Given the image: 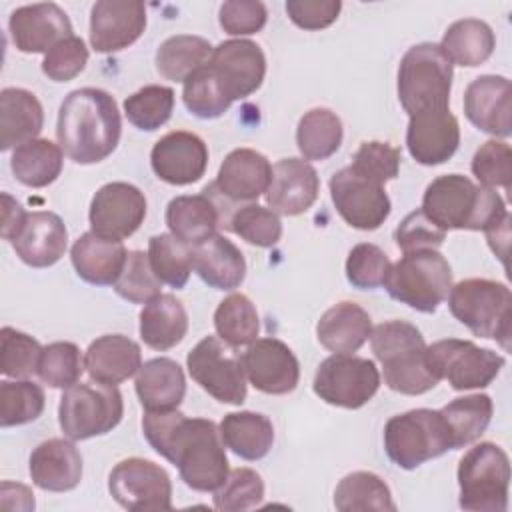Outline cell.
Returning a JSON list of instances; mask_svg holds the SVG:
<instances>
[{"label":"cell","mask_w":512,"mask_h":512,"mask_svg":"<svg viewBox=\"0 0 512 512\" xmlns=\"http://www.w3.org/2000/svg\"><path fill=\"white\" fill-rule=\"evenodd\" d=\"M126 256L128 252L122 240L104 238L94 232L82 234L70 250L76 274L94 286H114L124 268Z\"/></svg>","instance_id":"cell-29"},{"label":"cell","mask_w":512,"mask_h":512,"mask_svg":"<svg viewBox=\"0 0 512 512\" xmlns=\"http://www.w3.org/2000/svg\"><path fill=\"white\" fill-rule=\"evenodd\" d=\"M510 222H512V218H510V214H508L502 222H498V224H494V226H490V228L484 230L486 240H488V246H490L492 252L502 260L504 266H506L508 244H510Z\"/></svg>","instance_id":"cell-61"},{"label":"cell","mask_w":512,"mask_h":512,"mask_svg":"<svg viewBox=\"0 0 512 512\" xmlns=\"http://www.w3.org/2000/svg\"><path fill=\"white\" fill-rule=\"evenodd\" d=\"M342 120L328 108L308 110L296 128V144L304 160H326L342 144Z\"/></svg>","instance_id":"cell-40"},{"label":"cell","mask_w":512,"mask_h":512,"mask_svg":"<svg viewBox=\"0 0 512 512\" xmlns=\"http://www.w3.org/2000/svg\"><path fill=\"white\" fill-rule=\"evenodd\" d=\"M334 506L340 512L396 510L388 484L374 472L358 470L346 474L334 490Z\"/></svg>","instance_id":"cell-41"},{"label":"cell","mask_w":512,"mask_h":512,"mask_svg":"<svg viewBox=\"0 0 512 512\" xmlns=\"http://www.w3.org/2000/svg\"><path fill=\"white\" fill-rule=\"evenodd\" d=\"M496 46V38L492 28L478 18L456 20L448 26L442 36L440 48L448 56V60L458 66L476 68L484 64Z\"/></svg>","instance_id":"cell-37"},{"label":"cell","mask_w":512,"mask_h":512,"mask_svg":"<svg viewBox=\"0 0 512 512\" xmlns=\"http://www.w3.org/2000/svg\"><path fill=\"white\" fill-rule=\"evenodd\" d=\"M174 110V90L162 84H148L124 100V114L138 130H158Z\"/></svg>","instance_id":"cell-46"},{"label":"cell","mask_w":512,"mask_h":512,"mask_svg":"<svg viewBox=\"0 0 512 512\" xmlns=\"http://www.w3.org/2000/svg\"><path fill=\"white\" fill-rule=\"evenodd\" d=\"M458 504L472 512H506L510 486L508 454L494 442L472 446L458 462Z\"/></svg>","instance_id":"cell-9"},{"label":"cell","mask_w":512,"mask_h":512,"mask_svg":"<svg viewBox=\"0 0 512 512\" xmlns=\"http://www.w3.org/2000/svg\"><path fill=\"white\" fill-rule=\"evenodd\" d=\"M452 62L440 44L422 42L406 50L398 66V100L408 116L428 108H448Z\"/></svg>","instance_id":"cell-6"},{"label":"cell","mask_w":512,"mask_h":512,"mask_svg":"<svg viewBox=\"0 0 512 512\" xmlns=\"http://www.w3.org/2000/svg\"><path fill=\"white\" fill-rule=\"evenodd\" d=\"M134 388L144 410H176L186 394V378L176 360L160 356L140 366Z\"/></svg>","instance_id":"cell-33"},{"label":"cell","mask_w":512,"mask_h":512,"mask_svg":"<svg viewBox=\"0 0 512 512\" xmlns=\"http://www.w3.org/2000/svg\"><path fill=\"white\" fill-rule=\"evenodd\" d=\"M112 498L126 510H170L172 482L168 472L144 458H126L118 462L108 476Z\"/></svg>","instance_id":"cell-14"},{"label":"cell","mask_w":512,"mask_h":512,"mask_svg":"<svg viewBox=\"0 0 512 512\" xmlns=\"http://www.w3.org/2000/svg\"><path fill=\"white\" fill-rule=\"evenodd\" d=\"M62 148L48 138H34L14 148L10 170L14 178L30 188L52 184L62 172Z\"/></svg>","instance_id":"cell-38"},{"label":"cell","mask_w":512,"mask_h":512,"mask_svg":"<svg viewBox=\"0 0 512 512\" xmlns=\"http://www.w3.org/2000/svg\"><path fill=\"white\" fill-rule=\"evenodd\" d=\"M42 346L36 338L16 328L0 330V372L8 378H30L38 372Z\"/></svg>","instance_id":"cell-50"},{"label":"cell","mask_w":512,"mask_h":512,"mask_svg":"<svg viewBox=\"0 0 512 512\" xmlns=\"http://www.w3.org/2000/svg\"><path fill=\"white\" fill-rule=\"evenodd\" d=\"M212 50V44L202 36H170L156 50V70L166 80L186 82L188 76L208 64Z\"/></svg>","instance_id":"cell-39"},{"label":"cell","mask_w":512,"mask_h":512,"mask_svg":"<svg viewBox=\"0 0 512 512\" xmlns=\"http://www.w3.org/2000/svg\"><path fill=\"white\" fill-rule=\"evenodd\" d=\"M192 380L222 404L240 406L246 400L242 356L220 336L202 338L186 356Z\"/></svg>","instance_id":"cell-11"},{"label":"cell","mask_w":512,"mask_h":512,"mask_svg":"<svg viewBox=\"0 0 512 512\" xmlns=\"http://www.w3.org/2000/svg\"><path fill=\"white\" fill-rule=\"evenodd\" d=\"M216 334L230 346L252 344L260 332V318L252 300L240 292L226 296L214 312Z\"/></svg>","instance_id":"cell-43"},{"label":"cell","mask_w":512,"mask_h":512,"mask_svg":"<svg viewBox=\"0 0 512 512\" xmlns=\"http://www.w3.org/2000/svg\"><path fill=\"white\" fill-rule=\"evenodd\" d=\"M472 174L484 188H504L512 186V150L502 140L484 142L472 158Z\"/></svg>","instance_id":"cell-54"},{"label":"cell","mask_w":512,"mask_h":512,"mask_svg":"<svg viewBox=\"0 0 512 512\" xmlns=\"http://www.w3.org/2000/svg\"><path fill=\"white\" fill-rule=\"evenodd\" d=\"M44 126V110L36 94L24 88L0 92V150L34 140Z\"/></svg>","instance_id":"cell-34"},{"label":"cell","mask_w":512,"mask_h":512,"mask_svg":"<svg viewBox=\"0 0 512 512\" xmlns=\"http://www.w3.org/2000/svg\"><path fill=\"white\" fill-rule=\"evenodd\" d=\"M226 230L238 234L252 246L272 248L282 236V222L276 212L252 202L246 206H238L232 212Z\"/></svg>","instance_id":"cell-48"},{"label":"cell","mask_w":512,"mask_h":512,"mask_svg":"<svg viewBox=\"0 0 512 512\" xmlns=\"http://www.w3.org/2000/svg\"><path fill=\"white\" fill-rule=\"evenodd\" d=\"M142 432L156 454L178 466L184 484L196 492L218 490L228 476L220 428L208 418H188L178 410H146Z\"/></svg>","instance_id":"cell-1"},{"label":"cell","mask_w":512,"mask_h":512,"mask_svg":"<svg viewBox=\"0 0 512 512\" xmlns=\"http://www.w3.org/2000/svg\"><path fill=\"white\" fill-rule=\"evenodd\" d=\"M46 396L40 384L32 380L0 382V426H22L34 422L44 412Z\"/></svg>","instance_id":"cell-45"},{"label":"cell","mask_w":512,"mask_h":512,"mask_svg":"<svg viewBox=\"0 0 512 512\" xmlns=\"http://www.w3.org/2000/svg\"><path fill=\"white\" fill-rule=\"evenodd\" d=\"M372 334L370 314L356 302L330 306L316 324L318 342L334 354H352L364 346Z\"/></svg>","instance_id":"cell-31"},{"label":"cell","mask_w":512,"mask_h":512,"mask_svg":"<svg viewBox=\"0 0 512 512\" xmlns=\"http://www.w3.org/2000/svg\"><path fill=\"white\" fill-rule=\"evenodd\" d=\"M124 416V400L116 386L74 384L58 404V424L66 438L88 440L114 430Z\"/></svg>","instance_id":"cell-10"},{"label":"cell","mask_w":512,"mask_h":512,"mask_svg":"<svg viewBox=\"0 0 512 512\" xmlns=\"http://www.w3.org/2000/svg\"><path fill=\"white\" fill-rule=\"evenodd\" d=\"M162 282L154 274L148 254L142 250H130L124 262V268L114 282V290L120 298L132 304H146L160 294Z\"/></svg>","instance_id":"cell-51"},{"label":"cell","mask_w":512,"mask_h":512,"mask_svg":"<svg viewBox=\"0 0 512 512\" xmlns=\"http://www.w3.org/2000/svg\"><path fill=\"white\" fill-rule=\"evenodd\" d=\"M320 178L304 158H282L272 166V178L264 192L272 212L282 216L304 214L318 198Z\"/></svg>","instance_id":"cell-24"},{"label":"cell","mask_w":512,"mask_h":512,"mask_svg":"<svg viewBox=\"0 0 512 512\" xmlns=\"http://www.w3.org/2000/svg\"><path fill=\"white\" fill-rule=\"evenodd\" d=\"M148 258L162 284L184 288L192 272V246L172 234H156L148 240Z\"/></svg>","instance_id":"cell-44"},{"label":"cell","mask_w":512,"mask_h":512,"mask_svg":"<svg viewBox=\"0 0 512 512\" xmlns=\"http://www.w3.org/2000/svg\"><path fill=\"white\" fill-rule=\"evenodd\" d=\"M312 388L326 404L356 410L368 404L378 392L380 372L368 358L332 354L320 362Z\"/></svg>","instance_id":"cell-12"},{"label":"cell","mask_w":512,"mask_h":512,"mask_svg":"<svg viewBox=\"0 0 512 512\" xmlns=\"http://www.w3.org/2000/svg\"><path fill=\"white\" fill-rule=\"evenodd\" d=\"M218 20L224 32L232 36H246L264 28L268 12L260 0H228L220 6Z\"/></svg>","instance_id":"cell-58"},{"label":"cell","mask_w":512,"mask_h":512,"mask_svg":"<svg viewBox=\"0 0 512 512\" xmlns=\"http://www.w3.org/2000/svg\"><path fill=\"white\" fill-rule=\"evenodd\" d=\"M86 62L88 48L84 40L78 36H70L44 54L42 72L54 82H68L86 68Z\"/></svg>","instance_id":"cell-56"},{"label":"cell","mask_w":512,"mask_h":512,"mask_svg":"<svg viewBox=\"0 0 512 512\" xmlns=\"http://www.w3.org/2000/svg\"><path fill=\"white\" fill-rule=\"evenodd\" d=\"M208 68L216 76L224 94L234 102L248 98L262 86L266 58L262 48L252 40H224L212 50Z\"/></svg>","instance_id":"cell-17"},{"label":"cell","mask_w":512,"mask_h":512,"mask_svg":"<svg viewBox=\"0 0 512 512\" xmlns=\"http://www.w3.org/2000/svg\"><path fill=\"white\" fill-rule=\"evenodd\" d=\"M264 498V482L252 468H234L228 472L224 484L214 490V508L224 512H238L254 508Z\"/></svg>","instance_id":"cell-52"},{"label":"cell","mask_w":512,"mask_h":512,"mask_svg":"<svg viewBox=\"0 0 512 512\" xmlns=\"http://www.w3.org/2000/svg\"><path fill=\"white\" fill-rule=\"evenodd\" d=\"M8 30L16 50L46 54L58 42L74 36L68 14L54 2L20 6L10 14Z\"/></svg>","instance_id":"cell-21"},{"label":"cell","mask_w":512,"mask_h":512,"mask_svg":"<svg viewBox=\"0 0 512 512\" xmlns=\"http://www.w3.org/2000/svg\"><path fill=\"white\" fill-rule=\"evenodd\" d=\"M460 144V126L450 108H428L410 116L406 148L422 166L448 162Z\"/></svg>","instance_id":"cell-22"},{"label":"cell","mask_w":512,"mask_h":512,"mask_svg":"<svg viewBox=\"0 0 512 512\" xmlns=\"http://www.w3.org/2000/svg\"><path fill=\"white\" fill-rule=\"evenodd\" d=\"M384 286L390 298L412 310L432 314L448 298L452 270L438 250H414L392 264Z\"/></svg>","instance_id":"cell-8"},{"label":"cell","mask_w":512,"mask_h":512,"mask_svg":"<svg viewBox=\"0 0 512 512\" xmlns=\"http://www.w3.org/2000/svg\"><path fill=\"white\" fill-rule=\"evenodd\" d=\"M146 218V198L140 188L128 182L104 184L90 202V232L124 240L132 236Z\"/></svg>","instance_id":"cell-16"},{"label":"cell","mask_w":512,"mask_h":512,"mask_svg":"<svg viewBox=\"0 0 512 512\" xmlns=\"http://www.w3.org/2000/svg\"><path fill=\"white\" fill-rule=\"evenodd\" d=\"M120 134L122 118L118 104L106 90L78 88L60 104L56 138L72 162H102L116 150Z\"/></svg>","instance_id":"cell-2"},{"label":"cell","mask_w":512,"mask_h":512,"mask_svg":"<svg viewBox=\"0 0 512 512\" xmlns=\"http://www.w3.org/2000/svg\"><path fill=\"white\" fill-rule=\"evenodd\" d=\"M68 244V230L62 218L50 210L28 212L20 234L12 240L16 256L32 268H48L56 264Z\"/></svg>","instance_id":"cell-26"},{"label":"cell","mask_w":512,"mask_h":512,"mask_svg":"<svg viewBox=\"0 0 512 512\" xmlns=\"http://www.w3.org/2000/svg\"><path fill=\"white\" fill-rule=\"evenodd\" d=\"M342 10L340 0H288L286 14L302 30H322L336 22Z\"/></svg>","instance_id":"cell-59"},{"label":"cell","mask_w":512,"mask_h":512,"mask_svg":"<svg viewBox=\"0 0 512 512\" xmlns=\"http://www.w3.org/2000/svg\"><path fill=\"white\" fill-rule=\"evenodd\" d=\"M0 198H2V224H0V234H2L4 240L12 242V240L20 234V230H22L26 218H28V212H26V210L22 208V204H20L16 198H12L8 192H2Z\"/></svg>","instance_id":"cell-60"},{"label":"cell","mask_w":512,"mask_h":512,"mask_svg":"<svg viewBox=\"0 0 512 512\" xmlns=\"http://www.w3.org/2000/svg\"><path fill=\"white\" fill-rule=\"evenodd\" d=\"M188 314L174 294H158L140 312V338L152 350H170L184 340Z\"/></svg>","instance_id":"cell-35"},{"label":"cell","mask_w":512,"mask_h":512,"mask_svg":"<svg viewBox=\"0 0 512 512\" xmlns=\"http://www.w3.org/2000/svg\"><path fill=\"white\" fill-rule=\"evenodd\" d=\"M428 358L438 374L454 390L486 388L500 374L504 356L490 348H480L472 340L446 338L428 346Z\"/></svg>","instance_id":"cell-13"},{"label":"cell","mask_w":512,"mask_h":512,"mask_svg":"<svg viewBox=\"0 0 512 512\" xmlns=\"http://www.w3.org/2000/svg\"><path fill=\"white\" fill-rule=\"evenodd\" d=\"M270 178L272 164L264 154L254 148H236L220 164L212 186L222 200L238 208V202L252 204L258 200L266 192Z\"/></svg>","instance_id":"cell-25"},{"label":"cell","mask_w":512,"mask_h":512,"mask_svg":"<svg viewBox=\"0 0 512 512\" xmlns=\"http://www.w3.org/2000/svg\"><path fill=\"white\" fill-rule=\"evenodd\" d=\"M146 28V6L140 0H100L90 10V46L112 54L134 44Z\"/></svg>","instance_id":"cell-19"},{"label":"cell","mask_w":512,"mask_h":512,"mask_svg":"<svg viewBox=\"0 0 512 512\" xmlns=\"http://www.w3.org/2000/svg\"><path fill=\"white\" fill-rule=\"evenodd\" d=\"M84 366L92 382L118 386L138 374L142 366L140 346L124 334H104L90 342Z\"/></svg>","instance_id":"cell-28"},{"label":"cell","mask_w":512,"mask_h":512,"mask_svg":"<svg viewBox=\"0 0 512 512\" xmlns=\"http://www.w3.org/2000/svg\"><path fill=\"white\" fill-rule=\"evenodd\" d=\"M218 428L224 446L244 460L264 458L274 444L272 420L260 412H230Z\"/></svg>","instance_id":"cell-36"},{"label":"cell","mask_w":512,"mask_h":512,"mask_svg":"<svg viewBox=\"0 0 512 512\" xmlns=\"http://www.w3.org/2000/svg\"><path fill=\"white\" fill-rule=\"evenodd\" d=\"M464 114L480 130L496 138L512 134V86L506 76L484 74L464 92Z\"/></svg>","instance_id":"cell-23"},{"label":"cell","mask_w":512,"mask_h":512,"mask_svg":"<svg viewBox=\"0 0 512 512\" xmlns=\"http://www.w3.org/2000/svg\"><path fill=\"white\" fill-rule=\"evenodd\" d=\"M84 368V358L74 342H52L42 348L36 374L50 388L66 390L80 382Z\"/></svg>","instance_id":"cell-49"},{"label":"cell","mask_w":512,"mask_h":512,"mask_svg":"<svg viewBox=\"0 0 512 512\" xmlns=\"http://www.w3.org/2000/svg\"><path fill=\"white\" fill-rule=\"evenodd\" d=\"M384 450L402 470L442 456L452 446L450 428L440 410L416 408L392 416L384 426Z\"/></svg>","instance_id":"cell-7"},{"label":"cell","mask_w":512,"mask_h":512,"mask_svg":"<svg viewBox=\"0 0 512 512\" xmlns=\"http://www.w3.org/2000/svg\"><path fill=\"white\" fill-rule=\"evenodd\" d=\"M248 382L264 394H288L298 386L300 364L294 352L278 338H256L242 354Z\"/></svg>","instance_id":"cell-18"},{"label":"cell","mask_w":512,"mask_h":512,"mask_svg":"<svg viewBox=\"0 0 512 512\" xmlns=\"http://www.w3.org/2000/svg\"><path fill=\"white\" fill-rule=\"evenodd\" d=\"M448 308L474 336L492 338L510 350L512 294L506 284L488 278H466L450 288Z\"/></svg>","instance_id":"cell-5"},{"label":"cell","mask_w":512,"mask_h":512,"mask_svg":"<svg viewBox=\"0 0 512 512\" xmlns=\"http://www.w3.org/2000/svg\"><path fill=\"white\" fill-rule=\"evenodd\" d=\"M330 198L340 218L356 230L380 228L392 210L384 184L362 176L352 166L330 178Z\"/></svg>","instance_id":"cell-15"},{"label":"cell","mask_w":512,"mask_h":512,"mask_svg":"<svg viewBox=\"0 0 512 512\" xmlns=\"http://www.w3.org/2000/svg\"><path fill=\"white\" fill-rule=\"evenodd\" d=\"M394 240L404 254L414 250H436L446 240V232L428 220L426 214L418 208L398 224Z\"/></svg>","instance_id":"cell-57"},{"label":"cell","mask_w":512,"mask_h":512,"mask_svg":"<svg viewBox=\"0 0 512 512\" xmlns=\"http://www.w3.org/2000/svg\"><path fill=\"white\" fill-rule=\"evenodd\" d=\"M182 100L188 112L202 120L220 118L232 104L208 64L186 78L182 88Z\"/></svg>","instance_id":"cell-47"},{"label":"cell","mask_w":512,"mask_h":512,"mask_svg":"<svg viewBox=\"0 0 512 512\" xmlns=\"http://www.w3.org/2000/svg\"><path fill=\"white\" fill-rule=\"evenodd\" d=\"M166 226L172 236L198 246L222 228V214L218 204L208 194L176 196L166 206Z\"/></svg>","instance_id":"cell-32"},{"label":"cell","mask_w":512,"mask_h":512,"mask_svg":"<svg viewBox=\"0 0 512 512\" xmlns=\"http://www.w3.org/2000/svg\"><path fill=\"white\" fill-rule=\"evenodd\" d=\"M440 412L450 428L452 446L456 450L476 442L486 432L494 406L488 394H470L454 398L444 408H440Z\"/></svg>","instance_id":"cell-42"},{"label":"cell","mask_w":512,"mask_h":512,"mask_svg":"<svg viewBox=\"0 0 512 512\" xmlns=\"http://www.w3.org/2000/svg\"><path fill=\"white\" fill-rule=\"evenodd\" d=\"M370 344L376 360L382 364L384 382L390 390L418 396L440 382L430 364L424 336L414 324L386 320L372 328Z\"/></svg>","instance_id":"cell-4"},{"label":"cell","mask_w":512,"mask_h":512,"mask_svg":"<svg viewBox=\"0 0 512 512\" xmlns=\"http://www.w3.org/2000/svg\"><path fill=\"white\" fill-rule=\"evenodd\" d=\"M28 470L40 490L68 492L82 480V454L70 440L50 438L32 450Z\"/></svg>","instance_id":"cell-27"},{"label":"cell","mask_w":512,"mask_h":512,"mask_svg":"<svg viewBox=\"0 0 512 512\" xmlns=\"http://www.w3.org/2000/svg\"><path fill=\"white\" fill-rule=\"evenodd\" d=\"M154 174L172 186H188L198 182L208 166V146L204 140L186 130L164 134L150 152Z\"/></svg>","instance_id":"cell-20"},{"label":"cell","mask_w":512,"mask_h":512,"mask_svg":"<svg viewBox=\"0 0 512 512\" xmlns=\"http://www.w3.org/2000/svg\"><path fill=\"white\" fill-rule=\"evenodd\" d=\"M392 262L382 248L370 242L356 244L346 258V278L354 288L372 290L386 284Z\"/></svg>","instance_id":"cell-53"},{"label":"cell","mask_w":512,"mask_h":512,"mask_svg":"<svg viewBox=\"0 0 512 512\" xmlns=\"http://www.w3.org/2000/svg\"><path fill=\"white\" fill-rule=\"evenodd\" d=\"M192 268L202 282L216 290H234L246 276L244 254L222 234H214L192 248Z\"/></svg>","instance_id":"cell-30"},{"label":"cell","mask_w":512,"mask_h":512,"mask_svg":"<svg viewBox=\"0 0 512 512\" xmlns=\"http://www.w3.org/2000/svg\"><path fill=\"white\" fill-rule=\"evenodd\" d=\"M356 172L368 176L380 184L394 180L400 170V150L388 142H362L356 150L352 164Z\"/></svg>","instance_id":"cell-55"},{"label":"cell","mask_w":512,"mask_h":512,"mask_svg":"<svg viewBox=\"0 0 512 512\" xmlns=\"http://www.w3.org/2000/svg\"><path fill=\"white\" fill-rule=\"evenodd\" d=\"M444 232L448 230H486L508 216L498 192L474 184L462 174L434 178L422 196L420 208Z\"/></svg>","instance_id":"cell-3"}]
</instances>
